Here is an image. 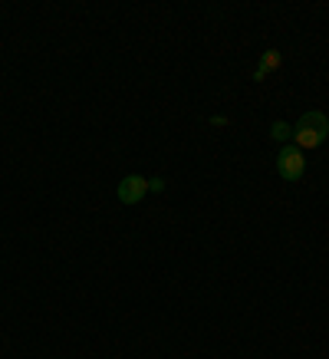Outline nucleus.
Listing matches in <instances>:
<instances>
[{
    "instance_id": "1",
    "label": "nucleus",
    "mask_w": 329,
    "mask_h": 359,
    "mask_svg": "<svg viewBox=\"0 0 329 359\" xmlns=\"http://www.w3.org/2000/svg\"><path fill=\"white\" fill-rule=\"evenodd\" d=\"M329 139V119L323 112H307V116H300L293 129V145L296 149H316L323 142Z\"/></svg>"
},
{
    "instance_id": "2",
    "label": "nucleus",
    "mask_w": 329,
    "mask_h": 359,
    "mask_svg": "<svg viewBox=\"0 0 329 359\" xmlns=\"http://www.w3.org/2000/svg\"><path fill=\"white\" fill-rule=\"evenodd\" d=\"M276 172L284 175L286 182H300V178H303V172H307V158H303V152L296 149L293 142H286L284 149H280V155H276Z\"/></svg>"
},
{
    "instance_id": "3",
    "label": "nucleus",
    "mask_w": 329,
    "mask_h": 359,
    "mask_svg": "<svg viewBox=\"0 0 329 359\" xmlns=\"http://www.w3.org/2000/svg\"><path fill=\"white\" fill-rule=\"evenodd\" d=\"M115 195H119L122 205H139L145 195H148V178L145 175H125L115 188Z\"/></svg>"
},
{
    "instance_id": "4",
    "label": "nucleus",
    "mask_w": 329,
    "mask_h": 359,
    "mask_svg": "<svg viewBox=\"0 0 329 359\" xmlns=\"http://www.w3.org/2000/svg\"><path fill=\"white\" fill-rule=\"evenodd\" d=\"M280 66H284V53H280V50H267V53L260 56L257 69H253V79L260 83V79H267V73H274V69H280Z\"/></svg>"
},
{
    "instance_id": "5",
    "label": "nucleus",
    "mask_w": 329,
    "mask_h": 359,
    "mask_svg": "<svg viewBox=\"0 0 329 359\" xmlns=\"http://www.w3.org/2000/svg\"><path fill=\"white\" fill-rule=\"evenodd\" d=\"M270 135L286 145V142L293 139V126H290V122H274V126H270Z\"/></svg>"
},
{
    "instance_id": "6",
    "label": "nucleus",
    "mask_w": 329,
    "mask_h": 359,
    "mask_svg": "<svg viewBox=\"0 0 329 359\" xmlns=\"http://www.w3.org/2000/svg\"><path fill=\"white\" fill-rule=\"evenodd\" d=\"M148 191H164V178H148Z\"/></svg>"
}]
</instances>
